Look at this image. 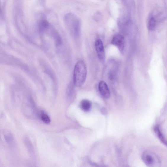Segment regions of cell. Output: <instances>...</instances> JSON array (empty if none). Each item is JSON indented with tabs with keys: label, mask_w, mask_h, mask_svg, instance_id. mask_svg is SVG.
I'll use <instances>...</instances> for the list:
<instances>
[{
	"label": "cell",
	"mask_w": 167,
	"mask_h": 167,
	"mask_svg": "<svg viewBox=\"0 0 167 167\" xmlns=\"http://www.w3.org/2000/svg\"><path fill=\"white\" fill-rule=\"evenodd\" d=\"M87 75L86 64L82 60L79 61L75 66L73 73L74 84L76 87H81L84 84Z\"/></svg>",
	"instance_id": "6da1fadb"
},
{
	"label": "cell",
	"mask_w": 167,
	"mask_h": 167,
	"mask_svg": "<svg viewBox=\"0 0 167 167\" xmlns=\"http://www.w3.org/2000/svg\"><path fill=\"white\" fill-rule=\"evenodd\" d=\"M143 162L147 166L159 167L161 165V160L155 153L150 151L144 152L142 155Z\"/></svg>",
	"instance_id": "7a4b0ae2"
},
{
	"label": "cell",
	"mask_w": 167,
	"mask_h": 167,
	"mask_svg": "<svg viewBox=\"0 0 167 167\" xmlns=\"http://www.w3.org/2000/svg\"><path fill=\"white\" fill-rule=\"evenodd\" d=\"M65 22L69 28L76 35L79 33L80 28V22L79 19L72 14L66 15L65 18Z\"/></svg>",
	"instance_id": "3957f363"
},
{
	"label": "cell",
	"mask_w": 167,
	"mask_h": 167,
	"mask_svg": "<svg viewBox=\"0 0 167 167\" xmlns=\"http://www.w3.org/2000/svg\"><path fill=\"white\" fill-rule=\"evenodd\" d=\"M95 47L99 60L102 63H104L105 60V51L103 44L101 40L96 41Z\"/></svg>",
	"instance_id": "277c9868"
},
{
	"label": "cell",
	"mask_w": 167,
	"mask_h": 167,
	"mask_svg": "<svg viewBox=\"0 0 167 167\" xmlns=\"http://www.w3.org/2000/svg\"><path fill=\"white\" fill-rule=\"evenodd\" d=\"M111 43L117 46L121 52H123L124 46V38L121 35H115L112 38Z\"/></svg>",
	"instance_id": "5b68a950"
},
{
	"label": "cell",
	"mask_w": 167,
	"mask_h": 167,
	"mask_svg": "<svg viewBox=\"0 0 167 167\" xmlns=\"http://www.w3.org/2000/svg\"><path fill=\"white\" fill-rule=\"evenodd\" d=\"M98 89L99 93L103 97L106 99L110 97V90L106 83L105 81H101L99 82Z\"/></svg>",
	"instance_id": "8992f818"
},
{
	"label": "cell",
	"mask_w": 167,
	"mask_h": 167,
	"mask_svg": "<svg viewBox=\"0 0 167 167\" xmlns=\"http://www.w3.org/2000/svg\"><path fill=\"white\" fill-rule=\"evenodd\" d=\"M154 131L156 136L158 138L160 142L166 146V140L159 125H157L154 127Z\"/></svg>",
	"instance_id": "52a82bcc"
},
{
	"label": "cell",
	"mask_w": 167,
	"mask_h": 167,
	"mask_svg": "<svg viewBox=\"0 0 167 167\" xmlns=\"http://www.w3.org/2000/svg\"><path fill=\"white\" fill-rule=\"evenodd\" d=\"M44 18L41 21L39 25L40 30L42 33L46 31L49 27V22Z\"/></svg>",
	"instance_id": "ba28073f"
},
{
	"label": "cell",
	"mask_w": 167,
	"mask_h": 167,
	"mask_svg": "<svg viewBox=\"0 0 167 167\" xmlns=\"http://www.w3.org/2000/svg\"><path fill=\"white\" fill-rule=\"evenodd\" d=\"M80 105L82 110L85 111H89L91 107V102L87 99H84L82 101Z\"/></svg>",
	"instance_id": "9c48e42d"
},
{
	"label": "cell",
	"mask_w": 167,
	"mask_h": 167,
	"mask_svg": "<svg viewBox=\"0 0 167 167\" xmlns=\"http://www.w3.org/2000/svg\"><path fill=\"white\" fill-rule=\"evenodd\" d=\"M156 24V19L155 17L151 18L149 21L148 28L150 31H152L155 30Z\"/></svg>",
	"instance_id": "30bf717a"
},
{
	"label": "cell",
	"mask_w": 167,
	"mask_h": 167,
	"mask_svg": "<svg viewBox=\"0 0 167 167\" xmlns=\"http://www.w3.org/2000/svg\"><path fill=\"white\" fill-rule=\"evenodd\" d=\"M41 118L44 123L46 124L49 123L50 122V119L49 116L44 113H41Z\"/></svg>",
	"instance_id": "8fae6325"
},
{
	"label": "cell",
	"mask_w": 167,
	"mask_h": 167,
	"mask_svg": "<svg viewBox=\"0 0 167 167\" xmlns=\"http://www.w3.org/2000/svg\"><path fill=\"white\" fill-rule=\"evenodd\" d=\"M101 15L99 13H97L95 14L94 16V19L96 21H98L101 18Z\"/></svg>",
	"instance_id": "7c38bea8"
}]
</instances>
